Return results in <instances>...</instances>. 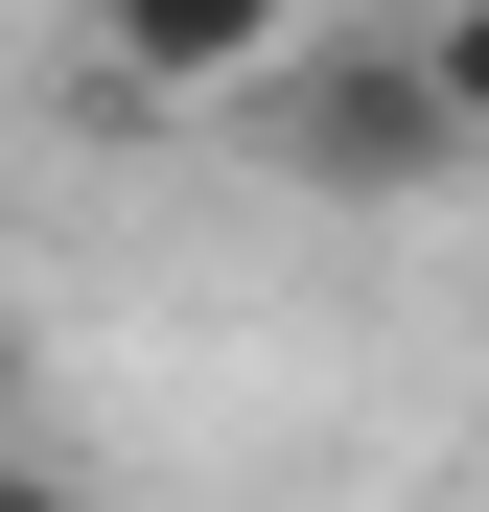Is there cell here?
<instances>
[{"label":"cell","mask_w":489,"mask_h":512,"mask_svg":"<svg viewBox=\"0 0 489 512\" xmlns=\"http://www.w3.org/2000/svg\"><path fill=\"white\" fill-rule=\"evenodd\" d=\"M233 117H257V163L326 187V210H420V187H466V140H443V94H420V47H396V24H303Z\"/></svg>","instance_id":"1"},{"label":"cell","mask_w":489,"mask_h":512,"mask_svg":"<svg viewBox=\"0 0 489 512\" xmlns=\"http://www.w3.org/2000/svg\"><path fill=\"white\" fill-rule=\"evenodd\" d=\"M0 512H94V489H70V466H47V443H0Z\"/></svg>","instance_id":"4"},{"label":"cell","mask_w":489,"mask_h":512,"mask_svg":"<svg viewBox=\"0 0 489 512\" xmlns=\"http://www.w3.org/2000/svg\"><path fill=\"white\" fill-rule=\"evenodd\" d=\"M280 47L303 0H94V70H140V94H257Z\"/></svg>","instance_id":"2"},{"label":"cell","mask_w":489,"mask_h":512,"mask_svg":"<svg viewBox=\"0 0 489 512\" xmlns=\"http://www.w3.org/2000/svg\"><path fill=\"white\" fill-rule=\"evenodd\" d=\"M396 47H420V94H443V140L489 163V0H396Z\"/></svg>","instance_id":"3"}]
</instances>
